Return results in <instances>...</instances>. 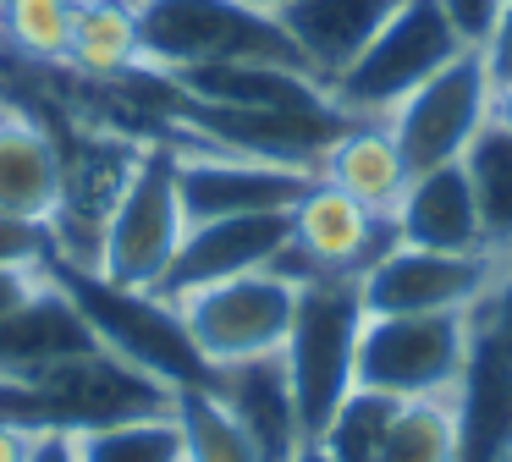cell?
Returning a JSON list of instances; mask_svg holds the SVG:
<instances>
[{
    "label": "cell",
    "instance_id": "obj_31",
    "mask_svg": "<svg viewBox=\"0 0 512 462\" xmlns=\"http://www.w3.org/2000/svg\"><path fill=\"white\" fill-rule=\"evenodd\" d=\"M479 55H485V72L496 88L512 83V0H501L496 11V28H490V39L479 44Z\"/></svg>",
    "mask_w": 512,
    "mask_h": 462
},
{
    "label": "cell",
    "instance_id": "obj_32",
    "mask_svg": "<svg viewBox=\"0 0 512 462\" xmlns=\"http://www.w3.org/2000/svg\"><path fill=\"white\" fill-rule=\"evenodd\" d=\"M28 462H78V451H72V435H67V429H45V435H34V446H28Z\"/></svg>",
    "mask_w": 512,
    "mask_h": 462
},
{
    "label": "cell",
    "instance_id": "obj_39",
    "mask_svg": "<svg viewBox=\"0 0 512 462\" xmlns=\"http://www.w3.org/2000/svg\"><path fill=\"white\" fill-rule=\"evenodd\" d=\"M507 462H512V457H507Z\"/></svg>",
    "mask_w": 512,
    "mask_h": 462
},
{
    "label": "cell",
    "instance_id": "obj_20",
    "mask_svg": "<svg viewBox=\"0 0 512 462\" xmlns=\"http://www.w3.org/2000/svg\"><path fill=\"white\" fill-rule=\"evenodd\" d=\"M320 176L331 187H342L347 198H358L364 209H375V215L391 220V209H397V198H402V187H408L413 171H408V160H402L391 127L347 121V132L325 149Z\"/></svg>",
    "mask_w": 512,
    "mask_h": 462
},
{
    "label": "cell",
    "instance_id": "obj_10",
    "mask_svg": "<svg viewBox=\"0 0 512 462\" xmlns=\"http://www.w3.org/2000/svg\"><path fill=\"white\" fill-rule=\"evenodd\" d=\"M490 99H496V83H490L479 50H463L430 83L413 88L391 110V138H397L408 171H435L446 160H463V149L490 121Z\"/></svg>",
    "mask_w": 512,
    "mask_h": 462
},
{
    "label": "cell",
    "instance_id": "obj_30",
    "mask_svg": "<svg viewBox=\"0 0 512 462\" xmlns=\"http://www.w3.org/2000/svg\"><path fill=\"white\" fill-rule=\"evenodd\" d=\"M441 11L452 17V28L463 33V44H485L490 39V28H496V11H501V0H441Z\"/></svg>",
    "mask_w": 512,
    "mask_h": 462
},
{
    "label": "cell",
    "instance_id": "obj_3",
    "mask_svg": "<svg viewBox=\"0 0 512 462\" xmlns=\"http://www.w3.org/2000/svg\"><path fill=\"white\" fill-rule=\"evenodd\" d=\"M133 11L149 72H182V66L215 61H276L309 72L276 11L248 6V0H133Z\"/></svg>",
    "mask_w": 512,
    "mask_h": 462
},
{
    "label": "cell",
    "instance_id": "obj_27",
    "mask_svg": "<svg viewBox=\"0 0 512 462\" xmlns=\"http://www.w3.org/2000/svg\"><path fill=\"white\" fill-rule=\"evenodd\" d=\"M380 462H457V413L446 396H413L397 407Z\"/></svg>",
    "mask_w": 512,
    "mask_h": 462
},
{
    "label": "cell",
    "instance_id": "obj_2",
    "mask_svg": "<svg viewBox=\"0 0 512 462\" xmlns=\"http://www.w3.org/2000/svg\"><path fill=\"white\" fill-rule=\"evenodd\" d=\"M364 292L358 275H314L298 286V314H292L281 369H287L292 402H298L303 435H320L342 396L358 385V336H364Z\"/></svg>",
    "mask_w": 512,
    "mask_h": 462
},
{
    "label": "cell",
    "instance_id": "obj_11",
    "mask_svg": "<svg viewBox=\"0 0 512 462\" xmlns=\"http://www.w3.org/2000/svg\"><path fill=\"white\" fill-rule=\"evenodd\" d=\"M177 143V138H171ZM314 187V171L276 165L254 154H232L215 143H177V198L182 220H221V215H259V209H292Z\"/></svg>",
    "mask_w": 512,
    "mask_h": 462
},
{
    "label": "cell",
    "instance_id": "obj_15",
    "mask_svg": "<svg viewBox=\"0 0 512 462\" xmlns=\"http://www.w3.org/2000/svg\"><path fill=\"white\" fill-rule=\"evenodd\" d=\"M457 462H507L512 457V352L474 325L468 363L457 374Z\"/></svg>",
    "mask_w": 512,
    "mask_h": 462
},
{
    "label": "cell",
    "instance_id": "obj_8",
    "mask_svg": "<svg viewBox=\"0 0 512 462\" xmlns=\"http://www.w3.org/2000/svg\"><path fill=\"white\" fill-rule=\"evenodd\" d=\"M45 402V424L67 429V435H83V429L100 424H127V418H155L177 407V391L155 374L133 369L127 358L94 347L78 352V358H61L50 369L28 374Z\"/></svg>",
    "mask_w": 512,
    "mask_h": 462
},
{
    "label": "cell",
    "instance_id": "obj_18",
    "mask_svg": "<svg viewBox=\"0 0 512 462\" xmlns=\"http://www.w3.org/2000/svg\"><path fill=\"white\" fill-rule=\"evenodd\" d=\"M215 396L232 407V418L243 424V435L254 440V451L265 462H292L303 435V418L298 402H292V385L287 369H281V352L276 358H254V363H237V369H221L215 380Z\"/></svg>",
    "mask_w": 512,
    "mask_h": 462
},
{
    "label": "cell",
    "instance_id": "obj_4",
    "mask_svg": "<svg viewBox=\"0 0 512 462\" xmlns=\"http://www.w3.org/2000/svg\"><path fill=\"white\" fill-rule=\"evenodd\" d=\"M182 231H188V220H182L177 198V143L155 138L138 149L133 176L100 220L94 275H105L111 286L155 292L182 248Z\"/></svg>",
    "mask_w": 512,
    "mask_h": 462
},
{
    "label": "cell",
    "instance_id": "obj_22",
    "mask_svg": "<svg viewBox=\"0 0 512 462\" xmlns=\"http://www.w3.org/2000/svg\"><path fill=\"white\" fill-rule=\"evenodd\" d=\"M463 171L474 182V204L485 220L490 253H512V127L485 121L479 138L463 149Z\"/></svg>",
    "mask_w": 512,
    "mask_h": 462
},
{
    "label": "cell",
    "instance_id": "obj_16",
    "mask_svg": "<svg viewBox=\"0 0 512 462\" xmlns=\"http://www.w3.org/2000/svg\"><path fill=\"white\" fill-rule=\"evenodd\" d=\"M94 347H100V336L45 270L0 314V374H39L50 363L78 358V352H94Z\"/></svg>",
    "mask_w": 512,
    "mask_h": 462
},
{
    "label": "cell",
    "instance_id": "obj_12",
    "mask_svg": "<svg viewBox=\"0 0 512 462\" xmlns=\"http://www.w3.org/2000/svg\"><path fill=\"white\" fill-rule=\"evenodd\" d=\"M287 242H292V209L199 220V226L182 231V248L155 292L182 297V292H199V286L232 281V275H248V270H270Z\"/></svg>",
    "mask_w": 512,
    "mask_h": 462
},
{
    "label": "cell",
    "instance_id": "obj_9",
    "mask_svg": "<svg viewBox=\"0 0 512 462\" xmlns=\"http://www.w3.org/2000/svg\"><path fill=\"white\" fill-rule=\"evenodd\" d=\"M496 275L501 253H441L391 242L358 275V292L369 314H474L496 286Z\"/></svg>",
    "mask_w": 512,
    "mask_h": 462
},
{
    "label": "cell",
    "instance_id": "obj_34",
    "mask_svg": "<svg viewBox=\"0 0 512 462\" xmlns=\"http://www.w3.org/2000/svg\"><path fill=\"white\" fill-rule=\"evenodd\" d=\"M34 281H39V275H23V270H0V314H6V308H12V303H17V297H23Z\"/></svg>",
    "mask_w": 512,
    "mask_h": 462
},
{
    "label": "cell",
    "instance_id": "obj_6",
    "mask_svg": "<svg viewBox=\"0 0 512 462\" xmlns=\"http://www.w3.org/2000/svg\"><path fill=\"white\" fill-rule=\"evenodd\" d=\"M188 325L193 347L210 369H237L254 358H276L287 347L292 314H298V281L281 270H248L232 281L199 286V292L171 297Z\"/></svg>",
    "mask_w": 512,
    "mask_h": 462
},
{
    "label": "cell",
    "instance_id": "obj_14",
    "mask_svg": "<svg viewBox=\"0 0 512 462\" xmlns=\"http://www.w3.org/2000/svg\"><path fill=\"white\" fill-rule=\"evenodd\" d=\"M391 231H397V242H413V248L490 253L485 220H479V204H474V182H468L463 160H446L435 171H413L397 209H391Z\"/></svg>",
    "mask_w": 512,
    "mask_h": 462
},
{
    "label": "cell",
    "instance_id": "obj_17",
    "mask_svg": "<svg viewBox=\"0 0 512 462\" xmlns=\"http://www.w3.org/2000/svg\"><path fill=\"white\" fill-rule=\"evenodd\" d=\"M397 6L402 0H281L276 22L298 44L303 66L331 88Z\"/></svg>",
    "mask_w": 512,
    "mask_h": 462
},
{
    "label": "cell",
    "instance_id": "obj_26",
    "mask_svg": "<svg viewBox=\"0 0 512 462\" xmlns=\"http://www.w3.org/2000/svg\"><path fill=\"white\" fill-rule=\"evenodd\" d=\"M397 407H402L397 396L369 391V385H353V391L342 396V407L331 413V424H325L314 440H320L336 462H380Z\"/></svg>",
    "mask_w": 512,
    "mask_h": 462
},
{
    "label": "cell",
    "instance_id": "obj_21",
    "mask_svg": "<svg viewBox=\"0 0 512 462\" xmlns=\"http://www.w3.org/2000/svg\"><path fill=\"white\" fill-rule=\"evenodd\" d=\"M67 66L78 77H94V83L144 72V44H138L133 0H83L78 17H72Z\"/></svg>",
    "mask_w": 512,
    "mask_h": 462
},
{
    "label": "cell",
    "instance_id": "obj_36",
    "mask_svg": "<svg viewBox=\"0 0 512 462\" xmlns=\"http://www.w3.org/2000/svg\"><path fill=\"white\" fill-rule=\"evenodd\" d=\"M292 462H336V457L320 446V440H303V446H298V457H292Z\"/></svg>",
    "mask_w": 512,
    "mask_h": 462
},
{
    "label": "cell",
    "instance_id": "obj_35",
    "mask_svg": "<svg viewBox=\"0 0 512 462\" xmlns=\"http://www.w3.org/2000/svg\"><path fill=\"white\" fill-rule=\"evenodd\" d=\"M490 121L512 127V83H507V88H496V99H490Z\"/></svg>",
    "mask_w": 512,
    "mask_h": 462
},
{
    "label": "cell",
    "instance_id": "obj_37",
    "mask_svg": "<svg viewBox=\"0 0 512 462\" xmlns=\"http://www.w3.org/2000/svg\"><path fill=\"white\" fill-rule=\"evenodd\" d=\"M248 6H265V11H276V6H281V0H248Z\"/></svg>",
    "mask_w": 512,
    "mask_h": 462
},
{
    "label": "cell",
    "instance_id": "obj_38",
    "mask_svg": "<svg viewBox=\"0 0 512 462\" xmlns=\"http://www.w3.org/2000/svg\"><path fill=\"white\" fill-rule=\"evenodd\" d=\"M78 6H83V0H78Z\"/></svg>",
    "mask_w": 512,
    "mask_h": 462
},
{
    "label": "cell",
    "instance_id": "obj_28",
    "mask_svg": "<svg viewBox=\"0 0 512 462\" xmlns=\"http://www.w3.org/2000/svg\"><path fill=\"white\" fill-rule=\"evenodd\" d=\"M50 259H56V226H50V220L0 215V270L39 275Z\"/></svg>",
    "mask_w": 512,
    "mask_h": 462
},
{
    "label": "cell",
    "instance_id": "obj_1",
    "mask_svg": "<svg viewBox=\"0 0 512 462\" xmlns=\"http://www.w3.org/2000/svg\"><path fill=\"white\" fill-rule=\"evenodd\" d=\"M45 275L78 303V314L89 319L100 347L127 358L133 369L166 380L171 391H199V385L221 380V369H210L204 352L193 347V336H188V325H182L171 297L111 286L105 275H94L89 264H72V259H50Z\"/></svg>",
    "mask_w": 512,
    "mask_h": 462
},
{
    "label": "cell",
    "instance_id": "obj_24",
    "mask_svg": "<svg viewBox=\"0 0 512 462\" xmlns=\"http://www.w3.org/2000/svg\"><path fill=\"white\" fill-rule=\"evenodd\" d=\"M78 0H0V50L34 66H67Z\"/></svg>",
    "mask_w": 512,
    "mask_h": 462
},
{
    "label": "cell",
    "instance_id": "obj_25",
    "mask_svg": "<svg viewBox=\"0 0 512 462\" xmlns=\"http://www.w3.org/2000/svg\"><path fill=\"white\" fill-rule=\"evenodd\" d=\"M78 462H182V424L177 407L155 418H127V424H100L72 435Z\"/></svg>",
    "mask_w": 512,
    "mask_h": 462
},
{
    "label": "cell",
    "instance_id": "obj_29",
    "mask_svg": "<svg viewBox=\"0 0 512 462\" xmlns=\"http://www.w3.org/2000/svg\"><path fill=\"white\" fill-rule=\"evenodd\" d=\"M474 325L485 330V336H496L501 347L512 352V270L496 275V286L485 292V303L474 308Z\"/></svg>",
    "mask_w": 512,
    "mask_h": 462
},
{
    "label": "cell",
    "instance_id": "obj_19",
    "mask_svg": "<svg viewBox=\"0 0 512 462\" xmlns=\"http://www.w3.org/2000/svg\"><path fill=\"white\" fill-rule=\"evenodd\" d=\"M61 143L28 110H0V215L56 220Z\"/></svg>",
    "mask_w": 512,
    "mask_h": 462
},
{
    "label": "cell",
    "instance_id": "obj_7",
    "mask_svg": "<svg viewBox=\"0 0 512 462\" xmlns=\"http://www.w3.org/2000/svg\"><path fill=\"white\" fill-rule=\"evenodd\" d=\"M474 314H369L358 336V385L397 402L446 396L468 363Z\"/></svg>",
    "mask_w": 512,
    "mask_h": 462
},
{
    "label": "cell",
    "instance_id": "obj_5",
    "mask_svg": "<svg viewBox=\"0 0 512 462\" xmlns=\"http://www.w3.org/2000/svg\"><path fill=\"white\" fill-rule=\"evenodd\" d=\"M463 50V33L441 11V0H402L380 33L358 50V61L331 83V99L347 116H391L419 83H430L441 66H452Z\"/></svg>",
    "mask_w": 512,
    "mask_h": 462
},
{
    "label": "cell",
    "instance_id": "obj_13",
    "mask_svg": "<svg viewBox=\"0 0 512 462\" xmlns=\"http://www.w3.org/2000/svg\"><path fill=\"white\" fill-rule=\"evenodd\" d=\"M391 242V220L347 198L325 176H314V187L292 204V248L314 264V275H364Z\"/></svg>",
    "mask_w": 512,
    "mask_h": 462
},
{
    "label": "cell",
    "instance_id": "obj_33",
    "mask_svg": "<svg viewBox=\"0 0 512 462\" xmlns=\"http://www.w3.org/2000/svg\"><path fill=\"white\" fill-rule=\"evenodd\" d=\"M28 446H34V435H28V429L0 424V462H28Z\"/></svg>",
    "mask_w": 512,
    "mask_h": 462
},
{
    "label": "cell",
    "instance_id": "obj_23",
    "mask_svg": "<svg viewBox=\"0 0 512 462\" xmlns=\"http://www.w3.org/2000/svg\"><path fill=\"white\" fill-rule=\"evenodd\" d=\"M177 424H182V462H265L232 407L215 396V385L177 391Z\"/></svg>",
    "mask_w": 512,
    "mask_h": 462
}]
</instances>
